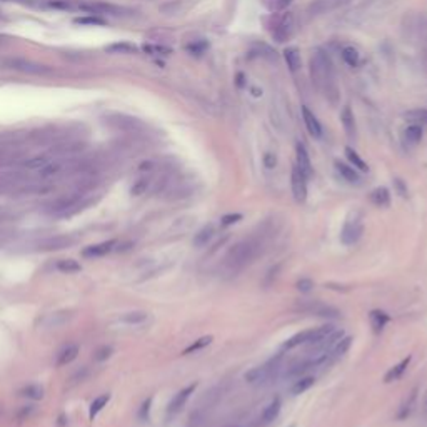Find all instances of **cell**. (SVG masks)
Listing matches in <instances>:
<instances>
[{"instance_id":"8","label":"cell","mask_w":427,"mask_h":427,"mask_svg":"<svg viewBox=\"0 0 427 427\" xmlns=\"http://www.w3.org/2000/svg\"><path fill=\"white\" fill-rule=\"evenodd\" d=\"M362 232H364V227H362V224H360V221H357V219H354V221L349 219V221H346L344 224V229H342V232H341V239L346 245H352L360 239Z\"/></svg>"},{"instance_id":"17","label":"cell","mask_w":427,"mask_h":427,"mask_svg":"<svg viewBox=\"0 0 427 427\" xmlns=\"http://www.w3.org/2000/svg\"><path fill=\"white\" fill-rule=\"evenodd\" d=\"M214 237V226L212 224H209V226L202 227L199 232H197L195 235H194V245L195 247H205L207 244H209L210 240H212Z\"/></svg>"},{"instance_id":"44","label":"cell","mask_w":427,"mask_h":427,"mask_svg":"<svg viewBox=\"0 0 427 427\" xmlns=\"http://www.w3.org/2000/svg\"><path fill=\"white\" fill-rule=\"evenodd\" d=\"M414 399H416V392H412V395H411V400H409V404H407V406H411V404L414 402ZM409 412H411V409H409V407H404V409H402V412H400V417H406Z\"/></svg>"},{"instance_id":"18","label":"cell","mask_w":427,"mask_h":427,"mask_svg":"<svg viewBox=\"0 0 427 427\" xmlns=\"http://www.w3.org/2000/svg\"><path fill=\"white\" fill-rule=\"evenodd\" d=\"M422 140V127L419 124H411L404 130V142L407 145H417Z\"/></svg>"},{"instance_id":"46","label":"cell","mask_w":427,"mask_h":427,"mask_svg":"<svg viewBox=\"0 0 427 427\" xmlns=\"http://www.w3.org/2000/svg\"><path fill=\"white\" fill-rule=\"evenodd\" d=\"M289 427H296V426H294V424H290V426H289Z\"/></svg>"},{"instance_id":"37","label":"cell","mask_w":427,"mask_h":427,"mask_svg":"<svg viewBox=\"0 0 427 427\" xmlns=\"http://www.w3.org/2000/svg\"><path fill=\"white\" fill-rule=\"evenodd\" d=\"M240 219H242V214H227L221 219V224L224 227H227V226H232V224L239 222Z\"/></svg>"},{"instance_id":"43","label":"cell","mask_w":427,"mask_h":427,"mask_svg":"<svg viewBox=\"0 0 427 427\" xmlns=\"http://www.w3.org/2000/svg\"><path fill=\"white\" fill-rule=\"evenodd\" d=\"M111 50H124V52H134L135 47L132 45H125V43H122V45H114L111 47Z\"/></svg>"},{"instance_id":"27","label":"cell","mask_w":427,"mask_h":427,"mask_svg":"<svg viewBox=\"0 0 427 427\" xmlns=\"http://www.w3.org/2000/svg\"><path fill=\"white\" fill-rule=\"evenodd\" d=\"M409 362H411V357L404 359L400 364H397V365H395V367H392L389 372L386 374V379H384V381H386V382H394V381H397L399 377L402 376L404 372H406V369H407Z\"/></svg>"},{"instance_id":"28","label":"cell","mask_w":427,"mask_h":427,"mask_svg":"<svg viewBox=\"0 0 427 427\" xmlns=\"http://www.w3.org/2000/svg\"><path fill=\"white\" fill-rule=\"evenodd\" d=\"M314 382H315V379L314 377H301V379L299 381H296V384L292 386V394L294 395H299V394H304L306 392V390H309L312 386H314Z\"/></svg>"},{"instance_id":"23","label":"cell","mask_w":427,"mask_h":427,"mask_svg":"<svg viewBox=\"0 0 427 427\" xmlns=\"http://www.w3.org/2000/svg\"><path fill=\"white\" fill-rule=\"evenodd\" d=\"M78 350H80V349H78V346H69V347H65V349L59 354V359H57V365H67V364L72 362V360H76L77 355H78Z\"/></svg>"},{"instance_id":"12","label":"cell","mask_w":427,"mask_h":427,"mask_svg":"<svg viewBox=\"0 0 427 427\" xmlns=\"http://www.w3.org/2000/svg\"><path fill=\"white\" fill-rule=\"evenodd\" d=\"M302 117H304V124H306L307 130H309V134L312 137H315V139L322 137V127H320L317 117L307 107H302Z\"/></svg>"},{"instance_id":"35","label":"cell","mask_w":427,"mask_h":427,"mask_svg":"<svg viewBox=\"0 0 427 427\" xmlns=\"http://www.w3.org/2000/svg\"><path fill=\"white\" fill-rule=\"evenodd\" d=\"M145 52L151 55H167L170 54V48L169 47H164V45H145Z\"/></svg>"},{"instance_id":"30","label":"cell","mask_w":427,"mask_h":427,"mask_svg":"<svg viewBox=\"0 0 427 427\" xmlns=\"http://www.w3.org/2000/svg\"><path fill=\"white\" fill-rule=\"evenodd\" d=\"M311 312H314L315 315H320V317H339V312L336 309H332V307L329 306H324V304L320 302H315L314 306H311Z\"/></svg>"},{"instance_id":"26","label":"cell","mask_w":427,"mask_h":427,"mask_svg":"<svg viewBox=\"0 0 427 427\" xmlns=\"http://www.w3.org/2000/svg\"><path fill=\"white\" fill-rule=\"evenodd\" d=\"M57 269L62 274H76V272H80L82 266L74 259H62V261L57 262Z\"/></svg>"},{"instance_id":"40","label":"cell","mask_w":427,"mask_h":427,"mask_svg":"<svg viewBox=\"0 0 427 427\" xmlns=\"http://www.w3.org/2000/svg\"><path fill=\"white\" fill-rule=\"evenodd\" d=\"M111 352H112L111 347H104V349H100L99 352H97L95 359H97V360H104V359H107L109 355H111Z\"/></svg>"},{"instance_id":"42","label":"cell","mask_w":427,"mask_h":427,"mask_svg":"<svg viewBox=\"0 0 427 427\" xmlns=\"http://www.w3.org/2000/svg\"><path fill=\"white\" fill-rule=\"evenodd\" d=\"M264 164H266V167L272 169V167L275 165V155H272V154H266V157H264Z\"/></svg>"},{"instance_id":"16","label":"cell","mask_w":427,"mask_h":427,"mask_svg":"<svg viewBox=\"0 0 427 427\" xmlns=\"http://www.w3.org/2000/svg\"><path fill=\"white\" fill-rule=\"evenodd\" d=\"M369 320H371V325H372V331L376 334H381L382 331H384L386 324L389 322V315L386 314V312L382 311H372L371 314H369Z\"/></svg>"},{"instance_id":"15","label":"cell","mask_w":427,"mask_h":427,"mask_svg":"<svg viewBox=\"0 0 427 427\" xmlns=\"http://www.w3.org/2000/svg\"><path fill=\"white\" fill-rule=\"evenodd\" d=\"M284 59H285V64L287 67L290 69V72H297L302 65V59H301V54L296 47H289L284 50Z\"/></svg>"},{"instance_id":"7","label":"cell","mask_w":427,"mask_h":427,"mask_svg":"<svg viewBox=\"0 0 427 427\" xmlns=\"http://www.w3.org/2000/svg\"><path fill=\"white\" fill-rule=\"evenodd\" d=\"M290 184H292V194L296 202H304L307 199V177L302 174V170L297 165L292 167V175H290Z\"/></svg>"},{"instance_id":"34","label":"cell","mask_w":427,"mask_h":427,"mask_svg":"<svg viewBox=\"0 0 427 427\" xmlns=\"http://www.w3.org/2000/svg\"><path fill=\"white\" fill-rule=\"evenodd\" d=\"M210 342H212V336H205V337H200V339H197L195 342H194V344H191L187 347L186 350H184V354H191V352H195V350H200V349H204V347H207L210 344Z\"/></svg>"},{"instance_id":"2","label":"cell","mask_w":427,"mask_h":427,"mask_svg":"<svg viewBox=\"0 0 427 427\" xmlns=\"http://www.w3.org/2000/svg\"><path fill=\"white\" fill-rule=\"evenodd\" d=\"M390 2L387 0H364L357 7L344 17V20L349 25H369L372 22L382 19L386 12L389 10Z\"/></svg>"},{"instance_id":"22","label":"cell","mask_w":427,"mask_h":427,"mask_svg":"<svg viewBox=\"0 0 427 427\" xmlns=\"http://www.w3.org/2000/svg\"><path fill=\"white\" fill-rule=\"evenodd\" d=\"M404 118L411 124H427V109H412V111L404 112Z\"/></svg>"},{"instance_id":"41","label":"cell","mask_w":427,"mask_h":427,"mask_svg":"<svg viewBox=\"0 0 427 427\" xmlns=\"http://www.w3.org/2000/svg\"><path fill=\"white\" fill-rule=\"evenodd\" d=\"M151 402H152L151 399L145 400L144 406H142V409H140V417H142V419H147V416H149V409H151Z\"/></svg>"},{"instance_id":"6","label":"cell","mask_w":427,"mask_h":427,"mask_svg":"<svg viewBox=\"0 0 427 427\" xmlns=\"http://www.w3.org/2000/svg\"><path fill=\"white\" fill-rule=\"evenodd\" d=\"M350 0H312L307 7V14L311 17H319L329 12H334L337 8L344 7L346 3H349Z\"/></svg>"},{"instance_id":"20","label":"cell","mask_w":427,"mask_h":427,"mask_svg":"<svg viewBox=\"0 0 427 427\" xmlns=\"http://www.w3.org/2000/svg\"><path fill=\"white\" fill-rule=\"evenodd\" d=\"M280 407H282V402H280V399H279V397H275V399L269 404V406H267L266 409H264V412H262V421L266 422V424H269V422L275 421V419H277V416H279V412H280Z\"/></svg>"},{"instance_id":"3","label":"cell","mask_w":427,"mask_h":427,"mask_svg":"<svg viewBox=\"0 0 427 427\" xmlns=\"http://www.w3.org/2000/svg\"><path fill=\"white\" fill-rule=\"evenodd\" d=\"M257 254H259V242L252 239L240 240L229 249L226 255V264L231 269H242V267H245L247 264L252 262L257 257Z\"/></svg>"},{"instance_id":"13","label":"cell","mask_w":427,"mask_h":427,"mask_svg":"<svg viewBox=\"0 0 427 427\" xmlns=\"http://www.w3.org/2000/svg\"><path fill=\"white\" fill-rule=\"evenodd\" d=\"M296 155H297V167L302 170V174L306 177H311L312 174V164H311V158H309V154H307L306 147L302 144H297L296 147Z\"/></svg>"},{"instance_id":"33","label":"cell","mask_w":427,"mask_h":427,"mask_svg":"<svg viewBox=\"0 0 427 427\" xmlns=\"http://www.w3.org/2000/svg\"><path fill=\"white\" fill-rule=\"evenodd\" d=\"M22 394H24L25 397H29V399L39 400V399L43 397V389L40 386H37V384H30V386L25 387L24 390H22Z\"/></svg>"},{"instance_id":"25","label":"cell","mask_w":427,"mask_h":427,"mask_svg":"<svg viewBox=\"0 0 427 427\" xmlns=\"http://www.w3.org/2000/svg\"><path fill=\"white\" fill-rule=\"evenodd\" d=\"M149 314L144 311H134V312H127L125 315H122V322L129 324V325H140L147 320Z\"/></svg>"},{"instance_id":"10","label":"cell","mask_w":427,"mask_h":427,"mask_svg":"<svg viewBox=\"0 0 427 427\" xmlns=\"http://www.w3.org/2000/svg\"><path fill=\"white\" fill-rule=\"evenodd\" d=\"M275 365L272 367L271 364H266V365H261V367H254L252 371H249L245 374V381L252 382H264V381H269L272 376H274V371H275Z\"/></svg>"},{"instance_id":"32","label":"cell","mask_w":427,"mask_h":427,"mask_svg":"<svg viewBox=\"0 0 427 427\" xmlns=\"http://www.w3.org/2000/svg\"><path fill=\"white\" fill-rule=\"evenodd\" d=\"M350 342H352V337H341V341H339L337 344L332 347L331 354H334L336 357H341V355H344L346 352L349 350Z\"/></svg>"},{"instance_id":"11","label":"cell","mask_w":427,"mask_h":427,"mask_svg":"<svg viewBox=\"0 0 427 427\" xmlns=\"http://www.w3.org/2000/svg\"><path fill=\"white\" fill-rule=\"evenodd\" d=\"M116 240H105V242H100V244H95V245H89L87 249H83V257H104L107 255L109 252H112L116 249Z\"/></svg>"},{"instance_id":"36","label":"cell","mask_w":427,"mask_h":427,"mask_svg":"<svg viewBox=\"0 0 427 427\" xmlns=\"http://www.w3.org/2000/svg\"><path fill=\"white\" fill-rule=\"evenodd\" d=\"M147 187H149V180L140 179L134 184V186H132L130 192H132V195H140V194H144L145 191H147Z\"/></svg>"},{"instance_id":"39","label":"cell","mask_w":427,"mask_h":427,"mask_svg":"<svg viewBox=\"0 0 427 427\" xmlns=\"http://www.w3.org/2000/svg\"><path fill=\"white\" fill-rule=\"evenodd\" d=\"M205 47H207V43H204V42H200V43H192V45H189V47H187V50H189V52H192V54H195V55H200L202 52L205 50Z\"/></svg>"},{"instance_id":"38","label":"cell","mask_w":427,"mask_h":427,"mask_svg":"<svg viewBox=\"0 0 427 427\" xmlns=\"http://www.w3.org/2000/svg\"><path fill=\"white\" fill-rule=\"evenodd\" d=\"M312 287H314V282H312L311 279H301L297 282V289L301 290V292H311Z\"/></svg>"},{"instance_id":"9","label":"cell","mask_w":427,"mask_h":427,"mask_svg":"<svg viewBox=\"0 0 427 427\" xmlns=\"http://www.w3.org/2000/svg\"><path fill=\"white\" fill-rule=\"evenodd\" d=\"M195 387H197V384H191V386H187L186 389L179 390V392L172 397V400L169 402V406H167V416H175L177 412L182 411V407L186 406L187 399L191 397V394L195 390Z\"/></svg>"},{"instance_id":"14","label":"cell","mask_w":427,"mask_h":427,"mask_svg":"<svg viewBox=\"0 0 427 427\" xmlns=\"http://www.w3.org/2000/svg\"><path fill=\"white\" fill-rule=\"evenodd\" d=\"M336 170L341 174V177L347 180L349 184H360V175L357 174V170L354 167L344 164V162H336Z\"/></svg>"},{"instance_id":"5","label":"cell","mask_w":427,"mask_h":427,"mask_svg":"<svg viewBox=\"0 0 427 427\" xmlns=\"http://www.w3.org/2000/svg\"><path fill=\"white\" fill-rule=\"evenodd\" d=\"M296 29H297V24H296V17H294L292 12H287L277 20V24L274 25V39L279 43L282 42H287L289 39H292V35L296 34Z\"/></svg>"},{"instance_id":"19","label":"cell","mask_w":427,"mask_h":427,"mask_svg":"<svg viewBox=\"0 0 427 427\" xmlns=\"http://www.w3.org/2000/svg\"><path fill=\"white\" fill-rule=\"evenodd\" d=\"M341 122L344 125V130L349 137H354L355 135V118L354 114H352L350 107H344V111L341 114Z\"/></svg>"},{"instance_id":"31","label":"cell","mask_w":427,"mask_h":427,"mask_svg":"<svg viewBox=\"0 0 427 427\" xmlns=\"http://www.w3.org/2000/svg\"><path fill=\"white\" fill-rule=\"evenodd\" d=\"M109 400H111V395H109V394H104V395H100V397H97V399L94 400V402L90 404V412H89V416H90V419H92V421H94V417L97 416V414H99L105 406H107Z\"/></svg>"},{"instance_id":"24","label":"cell","mask_w":427,"mask_h":427,"mask_svg":"<svg viewBox=\"0 0 427 427\" xmlns=\"http://www.w3.org/2000/svg\"><path fill=\"white\" fill-rule=\"evenodd\" d=\"M341 55H342V60H344V62H346L347 65H349V67H357V65H359L360 55H359L357 48H354V47L347 45V47L342 48Z\"/></svg>"},{"instance_id":"21","label":"cell","mask_w":427,"mask_h":427,"mask_svg":"<svg viewBox=\"0 0 427 427\" xmlns=\"http://www.w3.org/2000/svg\"><path fill=\"white\" fill-rule=\"evenodd\" d=\"M371 200H372V204L377 207H387L390 204V194L386 187H377L376 191L371 194Z\"/></svg>"},{"instance_id":"45","label":"cell","mask_w":427,"mask_h":427,"mask_svg":"<svg viewBox=\"0 0 427 427\" xmlns=\"http://www.w3.org/2000/svg\"><path fill=\"white\" fill-rule=\"evenodd\" d=\"M294 0H275V8H285L287 5H290Z\"/></svg>"},{"instance_id":"4","label":"cell","mask_w":427,"mask_h":427,"mask_svg":"<svg viewBox=\"0 0 427 427\" xmlns=\"http://www.w3.org/2000/svg\"><path fill=\"white\" fill-rule=\"evenodd\" d=\"M334 327L332 325H324V327H317V329H307V331H302L292 336L290 339L284 342V349H294L297 346H302V344H311V346H317L324 341L325 337H329L332 334Z\"/></svg>"},{"instance_id":"1","label":"cell","mask_w":427,"mask_h":427,"mask_svg":"<svg viewBox=\"0 0 427 427\" xmlns=\"http://www.w3.org/2000/svg\"><path fill=\"white\" fill-rule=\"evenodd\" d=\"M311 77L315 89L322 94L329 102L336 104L339 99V89L334 74L332 60L322 48H317L311 57Z\"/></svg>"},{"instance_id":"29","label":"cell","mask_w":427,"mask_h":427,"mask_svg":"<svg viewBox=\"0 0 427 427\" xmlns=\"http://www.w3.org/2000/svg\"><path fill=\"white\" fill-rule=\"evenodd\" d=\"M346 157L349 158V162L352 165L355 167V169H359V170H362V172H365V170L369 169L367 167V164H365V162L362 160V158H360V155L357 152L354 151V149L352 147H346Z\"/></svg>"}]
</instances>
